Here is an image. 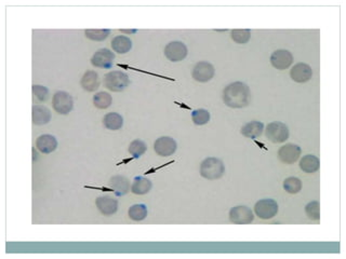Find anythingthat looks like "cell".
<instances>
[{"mask_svg":"<svg viewBox=\"0 0 346 259\" xmlns=\"http://www.w3.org/2000/svg\"><path fill=\"white\" fill-rule=\"evenodd\" d=\"M110 35L109 29H86L84 36L92 41H103Z\"/></svg>","mask_w":346,"mask_h":259,"instance_id":"f546056e","label":"cell"},{"mask_svg":"<svg viewBox=\"0 0 346 259\" xmlns=\"http://www.w3.org/2000/svg\"><path fill=\"white\" fill-rule=\"evenodd\" d=\"M230 38L238 45H245L251 38L249 29H234L230 31Z\"/></svg>","mask_w":346,"mask_h":259,"instance_id":"4dcf8cb0","label":"cell"},{"mask_svg":"<svg viewBox=\"0 0 346 259\" xmlns=\"http://www.w3.org/2000/svg\"><path fill=\"white\" fill-rule=\"evenodd\" d=\"M311 76H313V69L305 63H298L290 71L291 79L298 83H305L309 81Z\"/></svg>","mask_w":346,"mask_h":259,"instance_id":"5bb4252c","label":"cell"},{"mask_svg":"<svg viewBox=\"0 0 346 259\" xmlns=\"http://www.w3.org/2000/svg\"><path fill=\"white\" fill-rule=\"evenodd\" d=\"M176 104H178V105H179V106H181V107H184V108H186V109H189V107H188V106L184 105V103H178V102H176Z\"/></svg>","mask_w":346,"mask_h":259,"instance_id":"ab89813d","label":"cell"},{"mask_svg":"<svg viewBox=\"0 0 346 259\" xmlns=\"http://www.w3.org/2000/svg\"><path fill=\"white\" fill-rule=\"evenodd\" d=\"M109 184H110V188L114 190V193L117 197H123L127 195L130 190L129 179L125 176L117 175V176L111 177L109 180Z\"/></svg>","mask_w":346,"mask_h":259,"instance_id":"d6986e66","label":"cell"},{"mask_svg":"<svg viewBox=\"0 0 346 259\" xmlns=\"http://www.w3.org/2000/svg\"><path fill=\"white\" fill-rule=\"evenodd\" d=\"M178 149V144L170 136H161L154 143V150L160 157H170Z\"/></svg>","mask_w":346,"mask_h":259,"instance_id":"30bf717a","label":"cell"},{"mask_svg":"<svg viewBox=\"0 0 346 259\" xmlns=\"http://www.w3.org/2000/svg\"><path fill=\"white\" fill-rule=\"evenodd\" d=\"M118 66H119V67H123V68H129V69H132V71H136V72H142V73H144V74H147V72H144V71H140V69H137V68H133V67H129V66H127V65H121V64H118ZM150 75H153V76H157V77H159V78H163V79H169V80H172V79H170V78H168V77H163V76H160V75H156V74H152V73H150Z\"/></svg>","mask_w":346,"mask_h":259,"instance_id":"e575fe53","label":"cell"},{"mask_svg":"<svg viewBox=\"0 0 346 259\" xmlns=\"http://www.w3.org/2000/svg\"><path fill=\"white\" fill-rule=\"evenodd\" d=\"M51 121V111L42 105L33 106V123L35 125H45Z\"/></svg>","mask_w":346,"mask_h":259,"instance_id":"e0dca14e","label":"cell"},{"mask_svg":"<svg viewBox=\"0 0 346 259\" xmlns=\"http://www.w3.org/2000/svg\"><path fill=\"white\" fill-rule=\"evenodd\" d=\"M172 163H175V160H173V161H170V162H168V163H166V164H162V166H160V167H157V168H152L151 170L146 171V172L144 173V174H145V175L153 174V173H155L156 171H158V170H160V169H162V168H166V167L170 166V164H172Z\"/></svg>","mask_w":346,"mask_h":259,"instance_id":"836d02e7","label":"cell"},{"mask_svg":"<svg viewBox=\"0 0 346 259\" xmlns=\"http://www.w3.org/2000/svg\"><path fill=\"white\" fill-rule=\"evenodd\" d=\"M36 147L41 153L49 154L57 148V141L53 135L43 134L36 140Z\"/></svg>","mask_w":346,"mask_h":259,"instance_id":"2e32d148","label":"cell"},{"mask_svg":"<svg viewBox=\"0 0 346 259\" xmlns=\"http://www.w3.org/2000/svg\"><path fill=\"white\" fill-rule=\"evenodd\" d=\"M225 173V167L222 160L214 158V157H209L206 158L201 164H200V175L201 177L209 179V180H214L221 178Z\"/></svg>","mask_w":346,"mask_h":259,"instance_id":"7a4b0ae2","label":"cell"},{"mask_svg":"<svg viewBox=\"0 0 346 259\" xmlns=\"http://www.w3.org/2000/svg\"><path fill=\"white\" fill-rule=\"evenodd\" d=\"M129 83V76L121 71H112L104 76V86L111 92H123Z\"/></svg>","mask_w":346,"mask_h":259,"instance_id":"3957f363","label":"cell"},{"mask_svg":"<svg viewBox=\"0 0 346 259\" xmlns=\"http://www.w3.org/2000/svg\"><path fill=\"white\" fill-rule=\"evenodd\" d=\"M265 135L274 144L284 143L289 138V128L282 122L279 121H274V122L268 123L265 130Z\"/></svg>","mask_w":346,"mask_h":259,"instance_id":"277c9868","label":"cell"},{"mask_svg":"<svg viewBox=\"0 0 346 259\" xmlns=\"http://www.w3.org/2000/svg\"><path fill=\"white\" fill-rule=\"evenodd\" d=\"M302 153L301 147L294 144H285L278 150V158L282 163L293 164L297 162Z\"/></svg>","mask_w":346,"mask_h":259,"instance_id":"4fadbf2b","label":"cell"},{"mask_svg":"<svg viewBox=\"0 0 346 259\" xmlns=\"http://www.w3.org/2000/svg\"><path fill=\"white\" fill-rule=\"evenodd\" d=\"M263 131H264L263 122H260V121H251V122L246 123L241 127L240 133L248 138L255 140L256 137H260L262 135Z\"/></svg>","mask_w":346,"mask_h":259,"instance_id":"ffe728a7","label":"cell"},{"mask_svg":"<svg viewBox=\"0 0 346 259\" xmlns=\"http://www.w3.org/2000/svg\"><path fill=\"white\" fill-rule=\"evenodd\" d=\"M153 187L152 180L146 178L144 176H136L133 179V184L131 186V192L136 196H144L147 195Z\"/></svg>","mask_w":346,"mask_h":259,"instance_id":"7402d4cb","label":"cell"},{"mask_svg":"<svg viewBox=\"0 0 346 259\" xmlns=\"http://www.w3.org/2000/svg\"><path fill=\"white\" fill-rule=\"evenodd\" d=\"M215 74V68L214 66L209 63V62H198L194 68L192 77L194 78V80L200 83H206L212 80V78L214 77Z\"/></svg>","mask_w":346,"mask_h":259,"instance_id":"9c48e42d","label":"cell"},{"mask_svg":"<svg viewBox=\"0 0 346 259\" xmlns=\"http://www.w3.org/2000/svg\"><path fill=\"white\" fill-rule=\"evenodd\" d=\"M129 218L133 221H142L147 216V207L145 204H134L128 211Z\"/></svg>","mask_w":346,"mask_h":259,"instance_id":"d4e9b609","label":"cell"},{"mask_svg":"<svg viewBox=\"0 0 346 259\" xmlns=\"http://www.w3.org/2000/svg\"><path fill=\"white\" fill-rule=\"evenodd\" d=\"M187 53V47L182 41H171L164 48V56L175 63L183 60Z\"/></svg>","mask_w":346,"mask_h":259,"instance_id":"52a82bcc","label":"cell"},{"mask_svg":"<svg viewBox=\"0 0 346 259\" xmlns=\"http://www.w3.org/2000/svg\"><path fill=\"white\" fill-rule=\"evenodd\" d=\"M283 189L288 193L297 195L302 189V181L298 177H288L283 180Z\"/></svg>","mask_w":346,"mask_h":259,"instance_id":"4316f807","label":"cell"},{"mask_svg":"<svg viewBox=\"0 0 346 259\" xmlns=\"http://www.w3.org/2000/svg\"><path fill=\"white\" fill-rule=\"evenodd\" d=\"M112 103L111 95L107 92H99L93 96V105L98 109H107Z\"/></svg>","mask_w":346,"mask_h":259,"instance_id":"484cf974","label":"cell"},{"mask_svg":"<svg viewBox=\"0 0 346 259\" xmlns=\"http://www.w3.org/2000/svg\"><path fill=\"white\" fill-rule=\"evenodd\" d=\"M254 143L257 145V146H260V147H261V148L262 149H264V150H267V148H266V147H265V145L263 144V143H260V142H257V141H254Z\"/></svg>","mask_w":346,"mask_h":259,"instance_id":"8d00e7d4","label":"cell"},{"mask_svg":"<svg viewBox=\"0 0 346 259\" xmlns=\"http://www.w3.org/2000/svg\"><path fill=\"white\" fill-rule=\"evenodd\" d=\"M115 54L114 52H111L109 49H99L93 56L91 57V64L92 66L97 68H103V69H109L114 65Z\"/></svg>","mask_w":346,"mask_h":259,"instance_id":"8fae6325","label":"cell"},{"mask_svg":"<svg viewBox=\"0 0 346 259\" xmlns=\"http://www.w3.org/2000/svg\"><path fill=\"white\" fill-rule=\"evenodd\" d=\"M121 33H124V34H134L136 33V29H132V30H126V29H120Z\"/></svg>","mask_w":346,"mask_h":259,"instance_id":"74e56055","label":"cell"},{"mask_svg":"<svg viewBox=\"0 0 346 259\" xmlns=\"http://www.w3.org/2000/svg\"><path fill=\"white\" fill-rule=\"evenodd\" d=\"M84 188H90V189H99L102 190V191H106V192H114V190H112L110 187H92V186H84Z\"/></svg>","mask_w":346,"mask_h":259,"instance_id":"d590c367","label":"cell"},{"mask_svg":"<svg viewBox=\"0 0 346 259\" xmlns=\"http://www.w3.org/2000/svg\"><path fill=\"white\" fill-rule=\"evenodd\" d=\"M229 220L236 224H248L254 219L253 212L248 206L238 205L234 206L229 211Z\"/></svg>","mask_w":346,"mask_h":259,"instance_id":"ba28073f","label":"cell"},{"mask_svg":"<svg viewBox=\"0 0 346 259\" xmlns=\"http://www.w3.org/2000/svg\"><path fill=\"white\" fill-rule=\"evenodd\" d=\"M95 205H97L100 213L104 216L114 215L118 210V201L116 199L108 196L99 197L97 201H95Z\"/></svg>","mask_w":346,"mask_h":259,"instance_id":"9a60e30c","label":"cell"},{"mask_svg":"<svg viewBox=\"0 0 346 259\" xmlns=\"http://www.w3.org/2000/svg\"><path fill=\"white\" fill-rule=\"evenodd\" d=\"M254 213L261 219H272L278 213V204L273 199H263L255 203Z\"/></svg>","mask_w":346,"mask_h":259,"instance_id":"8992f818","label":"cell"},{"mask_svg":"<svg viewBox=\"0 0 346 259\" xmlns=\"http://www.w3.org/2000/svg\"><path fill=\"white\" fill-rule=\"evenodd\" d=\"M134 158L132 157V158H130V159H126V160H124V161H121V162H119L118 164H117V166H120V164H124V163H128V162H130V161H132Z\"/></svg>","mask_w":346,"mask_h":259,"instance_id":"f35d334b","label":"cell"},{"mask_svg":"<svg viewBox=\"0 0 346 259\" xmlns=\"http://www.w3.org/2000/svg\"><path fill=\"white\" fill-rule=\"evenodd\" d=\"M300 169L307 173V174H313V173L317 172L320 168V161L314 154H306L300 160Z\"/></svg>","mask_w":346,"mask_h":259,"instance_id":"603a6c76","label":"cell"},{"mask_svg":"<svg viewBox=\"0 0 346 259\" xmlns=\"http://www.w3.org/2000/svg\"><path fill=\"white\" fill-rule=\"evenodd\" d=\"M33 94L36 96L39 102H46L49 99V90L48 88L39 84L33 85Z\"/></svg>","mask_w":346,"mask_h":259,"instance_id":"d6a6232c","label":"cell"},{"mask_svg":"<svg viewBox=\"0 0 346 259\" xmlns=\"http://www.w3.org/2000/svg\"><path fill=\"white\" fill-rule=\"evenodd\" d=\"M111 48L114 52L118 54H126L130 50L132 49V41L129 37L124 36V35H119L116 36L110 42Z\"/></svg>","mask_w":346,"mask_h":259,"instance_id":"44dd1931","label":"cell"},{"mask_svg":"<svg viewBox=\"0 0 346 259\" xmlns=\"http://www.w3.org/2000/svg\"><path fill=\"white\" fill-rule=\"evenodd\" d=\"M305 213L308 219L319 220L320 219V204L318 201H311L306 204Z\"/></svg>","mask_w":346,"mask_h":259,"instance_id":"1f68e13d","label":"cell"},{"mask_svg":"<svg viewBox=\"0 0 346 259\" xmlns=\"http://www.w3.org/2000/svg\"><path fill=\"white\" fill-rule=\"evenodd\" d=\"M223 102L230 108H245L249 104L250 89L249 86L240 81L229 83L223 90Z\"/></svg>","mask_w":346,"mask_h":259,"instance_id":"6da1fadb","label":"cell"},{"mask_svg":"<svg viewBox=\"0 0 346 259\" xmlns=\"http://www.w3.org/2000/svg\"><path fill=\"white\" fill-rule=\"evenodd\" d=\"M52 107L59 115H68L74 108L73 96L65 91H57L52 99Z\"/></svg>","mask_w":346,"mask_h":259,"instance_id":"5b68a950","label":"cell"},{"mask_svg":"<svg viewBox=\"0 0 346 259\" xmlns=\"http://www.w3.org/2000/svg\"><path fill=\"white\" fill-rule=\"evenodd\" d=\"M129 153L132 155L134 159L140 158L147 150V145L141 140H134L129 145Z\"/></svg>","mask_w":346,"mask_h":259,"instance_id":"83f0119b","label":"cell"},{"mask_svg":"<svg viewBox=\"0 0 346 259\" xmlns=\"http://www.w3.org/2000/svg\"><path fill=\"white\" fill-rule=\"evenodd\" d=\"M80 85L86 92L97 91L100 86V79L98 73H95L94 71L85 72L80 80Z\"/></svg>","mask_w":346,"mask_h":259,"instance_id":"ac0fdd59","label":"cell"},{"mask_svg":"<svg viewBox=\"0 0 346 259\" xmlns=\"http://www.w3.org/2000/svg\"><path fill=\"white\" fill-rule=\"evenodd\" d=\"M192 120L196 125H205L210 121V112L204 108L195 109L192 112Z\"/></svg>","mask_w":346,"mask_h":259,"instance_id":"f1b7e54d","label":"cell"},{"mask_svg":"<svg viewBox=\"0 0 346 259\" xmlns=\"http://www.w3.org/2000/svg\"><path fill=\"white\" fill-rule=\"evenodd\" d=\"M293 63V56L288 50H276L271 55V64L278 71L288 69Z\"/></svg>","mask_w":346,"mask_h":259,"instance_id":"7c38bea8","label":"cell"},{"mask_svg":"<svg viewBox=\"0 0 346 259\" xmlns=\"http://www.w3.org/2000/svg\"><path fill=\"white\" fill-rule=\"evenodd\" d=\"M103 124L110 131H118L124 126V118L117 112H108L103 118Z\"/></svg>","mask_w":346,"mask_h":259,"instance_id":"cb8c5ba5","label":"cell"}]
</instances>
